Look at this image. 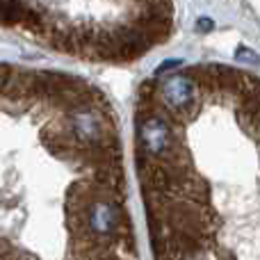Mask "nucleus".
Masks as SVG:
<instances>
[{
  "instance_id": "f257e3e1",
  "label": "nucleus",
  "mask_w": 260,
  "mask_h": 260,
  "mask_svg": "<svg viewBox=\"0 0 260 260\" xmlns=\"http://www.w3.org/2000/svg\"><path fill=\"white\" fill-rule=\"evenodd\" d=\"M160 96L167 105V112H171L180 121H192L201 110V99H199V89L187 73L183 76H171L162 82Z\"/></svg>"
},
{
  "instance_id": "f03ea898",
  "label": "nucleus",
  "mask_w": 260,
  "mask_h": 260,
  "mask_svg": "<svg viewBox=\"0 0 260 260\" xmlns=\"http://www.w3.org/2000/svg\"><path fill=\"white\" fill-rule=\"evenodd\" d=\"M137 121H139V144L144 146V153H148V155L157 157L162 162L180 146L176 142L169 121L162 117V112L146 119H137Z\"/></svg>"
},
{
  "instance_id": "7ed1b4c3",
  "label": "nucleus",
  "mask_w": 260,
  "mask_h": 260,
  "mask_svg": "<svg viewBox=\"0 0 260 260\" xmlns=\"http://www.w3.org/2000/svg\"><path fill=\"white\" fill-rule=\"evenodd\" d=\"M235 59H240V62H247V64H258V55L253 53L251 48H244V46H240L238 53H235Z\"/></svg>"
},
{
  "instance_id": "20e7f679",
  "label": "nucleus",
  "mask_w": 260,
  "mask_h": 260,
  "mask_svg": "<svg viewBox=\"0 0 260 260\" xmlns=\"http://www.w3.org/2000/svg\"><path fill=\"white\" fill-rule=\"evenodd\" d=\"M197 27H201V30H208V27H210V21H201V23H197Z\"/></svg>"
}]
</instances>
